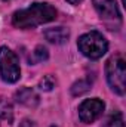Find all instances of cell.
I'll return each mask as SVG.
<instances>
[{
    "label": "cell",
    "mask_w": 126,
    "mask_h": 127,
    "mask_svg": "<svg viewBox=\"0 0 126 127\" xmlns=\"http://www.w3.org/2000/svg\"><path fill=\"white\" fill-rule=\"evenodd\" d=\"M57 19V9L49 3H33L30 7L21 9L13 13L12 24L16 28H34Z\"/></svg>",
    "instance_id": "1"
},
{
    "label": "cell",
    "mask_w": 126,
    "mask_h": 127,
    "mask_svg": "<svg viewBox=\"0 0 126 127\" xmlns=\"http://www.w3.org/2000/svg\"><path fill=\"white\" fill-rule=\"evenodd\" d=\"M77 47L82 52V55H85L86 58L95 61V59L102 58L107 53L108 41H107V38L101 32L91 31V32H86V34L79 37Z\"/></svg>",
    "instance_id": "2"
},
{
    "label": "cell",
    "mask_w": 126,
    "mask_h": 127,
    "mask_svg": "<svg viewBox=\"0 0 126 127\" xmlns=\"http://www.w3.org/2000/svg\"><path fill=\"white\" fill-rule=\"evenodd\" d=\"M107 81L111 90L117 95H125L126 90V62L122 55L111 56L105 64Z\"/></svg>",
    "instance_id": "3"
},
{
    "label": "cell",
    "mask_w": 126,
    "mask_h": 127,
    "mask_svg": "<svg viewBox=\"0 0 126 127\" xmlns=\"http://www.w3.org/2000/svg\"><path fill=\"white\" fill-rule=\"evenodd\" d=\"M0 77L6 83H16L21 77L18 56L6 46L0 47Z\"/></svg>",
    "instance_id": "4"
},
{
    "label": "cell",
    "mask_w": 126,
    "mask_h": 127,
    "mask_svg": "<svg viewBox=\"0 0 126 127\" xmlns=\"http://www.w3.org/2000/svg\"><path fill=\"white\" fill-rule=\"evenodd\" d=\"M104 108H105V105L101 99H98V97L86 99L79 106V118L86 124L94 123L95 120H98L102 115Z\"/></svg>",
    "instance_id": "5"
},
{
    "label": "cell",
    "mask_w": 126,
    "mask_h": 127,
    "mask_svg": "<svg viewBox=\"0 0 126 127\" xmlns=\"http://www.w3.org/2000/svg\"><path fill=\"white\" fill-rule=\"evenodd\" d=\"M95 10L104 21H117L120 22V12L116 0H92Z\"/></svg>",
    "instance_id": "6"
},
{
    "label": "cell",
    "mask_w": 126,
    "mask_h": 127,
    "mask_svg": "<svg viewBox=\"0 0 126 127\" xmlns=\"http://www.w3.org/2000/svg\"><path fill=\"white\" fill-rule=\"evenodd\" d=\"M15 99H16L21 105L28 106V108H36V106L39 105V102H40L39 95L33 90L31 87H22V89H19V90L15 93Z\"/></svg>",
    "instance_id": "7"
},
{
    "label": "cell",
    "mask_w": 126,
    "mask_h": 127,
    "mask_svg": "<svg viewBox=\"0 0 126 127\" xmlns=\"http://www.w3.org/2000/svg\"><path fill=\"white\" fill-rule=\"evenodd\" d=\"M45 37L48 41L54 43V44H64L65 41H68L70 31L64 27H55V28H49L45 31Z\"/></svg>",
    "instance_id": "8"
},
{
    "label": "cell",
    "mask_w": 126,
    "mask_h": 127,
    "mask_svg": "<svg viewBox=\"0 0 126 127\" xmlns=\"http://www.w3.org/2000/svg\"><path fill=\"white\" fill-rule=\"evenodd\" d=\"M0 118L7 123L13 121V106L6 97H0Z\"/></svg>",
    "instance_id": "9"
},
{
    "label": "cell",
    "mask_w": 126,
    "mask_h": 127,
    "mask_svg": "<svg viewBox=\"0 0 126 127\" xmlns=\"http://www.w3.org/2000/svg\"><path fill=\"white\" fill-rule=\"evenodd\" d=\"M92 86V81L89 78H82L79 81H76L73 86H71V95L73 96H80L83 93H86Z\"/></svg>",
    "instance_id": "10"
},
{
    "label": "cell",
    "mask_w": 126,
    "mask_h": 127,
    "mask_svg": "<svg viewBox=\"0 0 126 127\" xmlns=\"http://www.w3.org/2000/svg\"><path fill=\"white\" fill-rule=\"evenodd\" d=\"M102 127H125V120H123V115L120 111H116L113 112L104 123Z\"/></svg>",
    "instance_id": "11"
},
{
    "label": "cell",
    "mask_w": 126,
    "mask_h": 127,
    "mask_svg": "<svg viewBox=\"0 0 126 127\" xmlns=\"http://www.w3.org/2000/svg\"><path fill=\"white\" fill-rule=\"evenodd\" d=\"M49 58V53H48V49L43 47V46H37L34 49V52L30 56V62L31 64H37V62H43Z\"/></svg>",
    "instance_id": "12"
},
{
    "label": "cell",
    "mask_w": 126,
    "mask_h": 127,
    "mask_svg": "<svg viewBox=\"0 0 126 127\" xmlns=\"http://www.w3.org/2000/svg\"><path fill=\"white\" fill-rule=\"evenodd\" d=\"M55 87V80L52 75H45L40 81H39V89L43 92H51Z\"/></svg>",
    "instance_id": "13"
},
{
    "label": "cell",
    "mask_w": 126,
    "mask_h": 127,
    "mask_svg": "<svg viewBox=\"0 0 126 127\" xmlns=\"http://www.w3.org/2000/svg\"><path fill=\"white\" fill-rule=\"evenodd\" d=\"M19 127H34V124L30 120H22V123L19 124Z\"/></svg>",
    "instance_id": "14"
},
{
    "label": "cell",
    "mask_w": 126,
    "mask_h": 127,
    "mask_svg": "<svg viewBox=\"0 0 126 127\" xmlns=\"http://www.w3.org/2000/svg\"><path fill=\"white\" fill-rule=\"evenodd\" d=\"M70 4H79V3H82L83 0H67Z\"/></svg>",
    "instance_id": "15"
},
{
    "label": "cell",
    "mask_w": 126,
    "mask_h": 127,
    "mask_svg": "<svg viewBox=\"0 0 126 127\" xmlns=\"http://www.w3.org/2000/svg\"><path fill=\"white\" fill-rule=\"evenodd\" d=\"M4 1H7V0H4Z\"/></svg>",
    "instance_id": "16"
}]
</instances>
